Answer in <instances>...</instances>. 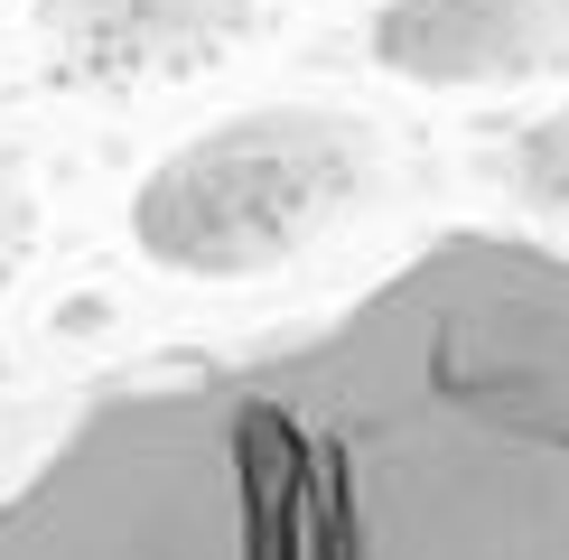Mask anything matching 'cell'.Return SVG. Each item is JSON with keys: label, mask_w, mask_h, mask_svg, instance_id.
I'll return each mask as SVG.
<instances>
[{"label": "cell", "mask_w": 569, "mask_h": 560, "mask_svg": "<svg viewBox=\"0 0 569 560\" xmlns=\"http://www.w3.org/2000/svg\"><path fill=\"white\" fill-rule=\"evenodd\" d=\"M0 560H569V243L430 233L346 309L103 383Z\"/></svg>", "instance_id": "obj_1"}]
</instances>
